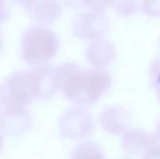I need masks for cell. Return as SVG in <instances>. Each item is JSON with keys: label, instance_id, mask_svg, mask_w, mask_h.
<instances>
[{"label": "cell", "instance_id": "1", "mask_svg": "<svg viewBox=\"0 0 160 159\" xmlns=\"http://www.w3.org/2000/svg\"><path fill=\"white\" fill-rule=\"evenodd\" d=\"M56 68L59 87L64 97L80 107L97 103L111 88L112 81L104 69H82L78 65L67 62Z\"/></svg>", "mask_w": 160, "mask_h": 159}, {"label": "cell", "instance_id": "2", "mask_svg": "<svg viewBox=\"0 0 160 159\" xmlns=\"http://www.w3.org/2000/svg\"><path fill=\"white\" fill-rule=\"evenodd\" d=\"M59 47L58 37L48 27L34 25L24 31L21 39L22 60L36 67L47 65L54 58Z\"/></svg>", "mask_w": 160, "mask_h": 159}, {"label": "cell", "instance_id": "3", "mask_svg": "<svg viewBox=\"0 0 160 159\" xmlns=\"http://www.w3.org/2000/svg\"><path fill=\"white\" fill-rule=\"evenodd\" d=\"M34 99L30 71H16L0 83V102L5 108H25Z\"/></svg>", "mask_w": 160, "mask_h": 159}, {"label": "cell", "instance_id": "4", "mask_svg": "<svg viewBox=\"0 0 160 159\" xmlns=\"http://www.w3.org/2000/svg\"><path fill=\"white\" fill-rule=\"evenodd\" d=\"M59 134L68 141H81L90 136L94 129V121L88 111L82 107L67 110L59 119Z\"/></svg>", "mask_w": 160, "mask_h": 159}, {"label": "cell", "instance_id": "5", "mask_svg": "<svg viewBox=\"0 0 160 159\" xmlns=\"http://www.w3.org/2000/svg\"><path fill=\"white\" fill-rule=\"evenodd\" d=\"M109 21L103 12L89 10L78 14L72 21L75 37L84 40L102 38L108 32Z\"/></svg>", "mask_w": 160, "mask_h": 159}, {"label": "cell", "instance_id": "6", "mask_svg": "<svg viewBox=\"0 0 160 159\" xmlns=\"http://www.w3.org/2000/svg\"><path fill=\"white\" fill-rule=\"evenodd\" d=\"M30 75L35 98L51 99L60 89L56 68L50 67L48 64L36 67L30 71Z\"/></svg>", "mask_w": 160, "mask_h": 159}, {"label": "cell", "instance_id": "7", "mask_svg": "<svg viewBox=\"0 0 160 159\" xmlns=\"http://www.w3.org/2000/svg\"><path fill=\"white\" fill-rule=\"evenodd\" d=\"M33 126V117L25 108H5L0 112V131L8 136H21Z\"/></svg>", "mask_w": 160, "mask_h": 159}, {"label": "cell", "instance_id": "8", "mask_svg": "<svg viewBox=\"0 0 160 159\" xmlns=\"http://www.w3.org/2000/svg\"><path fill=\"white\" fill-rule=\"evenodd\" d=\"M131 113L123 106H112L101 112L98 122L101 127L111 135L124 134L131 125Z\"/></svg>", "mask_w": 160, "mask_h": 159}, {"label": "cell", "instance_id": "9", "mask_svg": "<svg viewBox=\"0 0 160 159\" xmlns=\"http://www.w3.org/2000/svg\"><path fill=\"white\" fill-rule=\"evenodd\" d=\"M85 57L94 68L105 69L114 62L116 49L112 42L103 37L95 39L88 44L85 50Z\"/></svg>", "mask_w": 160, "mask_h": 159}, {"label": "cell", "instance_id": "10", "mask_svg": "<svg viewBox=\"0 0 160 159\" xmlns=\"http://www.w3.org/2000/svg\"><path fill=\"white\" fill-rule=\"evenodd\" d=\"M25 10L30 18L38 23L53 22L63 11L58 0H33Z\"/></svg>", "mask_w": 160, "mask_h": 159}, {"label": "cell", "instance_id": "11", "mask_svg": "<svg viewBox=\"0 0 160 159\" xmlns=\"http://www.w3.org/2000/svg\"><path fill=\"white\" fill-rule=\"evenodd\" d=\"M156 142V136H150L141 129L128 130L121 141L124 151L130 156L144 155Z\"/></svg>", "mask_w": 160, "mask_h": 159}, {"label": "cell", "instance_id": "12", "mask_svg": "<svg viewBox=\"0 0 160 159\" xmlns=\"http://www.w3.org/2000/svg\"><path fill=\"white\" fill-rule=\"evenodd\" d=\"M70 159H105L101 146L91 141L79 143L72 151Z\"/></svg>", "mask_w": 160, "mask_h": 159}, {"label": "cell", "instance_id": "13", "mask_svg": "<svg viewBox=\"0 0 160 159\" xmlns=\"http://www.w3.org/2000/svg\"><path fill=\"white\" fill-rule=\"evenodd\" d=\"M112 7L120 17H131L139 9V0H112Z\"/></svg>", "mask_w": 160, "mask_h": 159}, {"label": "cell", "instance_id": "14", "mask_svg": "<svg viewBox=\"0 0 160 159\" xmlns=\"http://www.w3.org/2000/svg\"><path fill=\"white\" fill-rule=\"evenodd\" d=\"M141 7L148 17H160V0H142Z\"/></svg>", "mask_w": 160, "mask_h": 159}, {"label": "cell", "instance_id": "15", "mask_svg": "<svg viewBox=\"0 0 160 159\" xmlns=\"http://www.w3.org/2000/svg\"><path fill=\"white\" fill-rule=\"evenodd\" d=\"M112 6V0H88L87 7L91 10L103 12L108 7Z\"/></svg>", "mask_w": 160, "mask_h": 159}, {"label": "cell", "instance_id": "16", "mask_svg": "<svg viewBox=\"0 0 160 159\" xmlns=\"http://www.w3.org/2000/svg\"><path fill=\"white\" fill-rule=\"evenodd\" d=\"M142 159H160V141L157 137L155 144L143 155Z\"/></svg>", "mask_w": 160, "mask_h": 159}, {"label": "cell", "instance_id": "17", "mask_svg": "<svg viewBox=\"0 0 160 159\" xmlns=\"http://www.w3.org/2000/svg\"><path fill=\"white\" fill-rule=\"evenodd\" d=\"M65 5L73 9H80L87 7L88 0H63Z\"/></svg>", "mask_w": 160, "mask_h": 159}, {"label": "cell", "instance_id": "18", "mask_svg": "<svg viewBox=\"0 0 160 159\" xmlns=\"http://www.w3.org/2000/svg\"><path fill=\"white\" fill-rule=\"evenodd\" d=\"M9 15L8 7L7 6L5 0H0V23L4 22Z\"/></svg>", "mask_w": 160, "mask_h": 159}, {"label": "cell", "instance_id": "19", "mask_svg": "<svg viewBox=\"0 0 160 159\" xmlns=\"http://www.w3.org/2000/svg\"><path fill=\"white\" fill-rule=\"evenodd\" d=\"M19 6H21V7H24V8H26L27 7V6L33 1V0H14Z\"/></svg>", "mask_w": 160, "mask_h": 159}, {"label": "cell", "instance_id": "20", "mask_svg": "<svg viewBox=\"0 0 160 159\" xmlns=\"http://www.w3.org/2000/svg\"><path fill=\"white\" fill-rule=\"evenodd\" d=\"M156 137L160 141V119L158 123V126H157V135H156Z\"/></svg>", "mask_w": 160, "mask_h": 159}, {"label": "cell", "instance_id": "21", "mask_svg": "<svg viewBox=\"0 0 160 159\" xmlns=\"http://www.w3.org/2000/svg\"><path fill=\"white\" fill-rule=\"evenodd\" d=\"M154 89L157 91V93H158V99H159L160 101V82L157 85V86H155L154 87Z\"/></svg>", "mask_w": 160, "mask_h": 159}, {"label": "cell", "instance_id": "22", "mask_svg": "<svg viewBox=\"0 0 160 159\" xmlns=\"http://www.w3.org/2000/svg\"><path fill=\"white\" fill-rule=\"evenodd\" d=\"M3 144H4V138H3V133L0 131V151L3 147Z\"/></svg>", "mask_w": 160, "mask_h": 159}, {"label": "cell", "instance_id": "23", "mask_svg": "<svg viewBox=\"0 0 160 159\" xmlns=\"http://www.w3.org/2000/svg\"><path fill=\"white\" fill-rule=\"evenodd\" d=\"M3 46H4V40H3V36H2V33L0 32V52L3 49Z\"/></svg>", "mask_w": 160, "mask_h": 159}]
</instances>
